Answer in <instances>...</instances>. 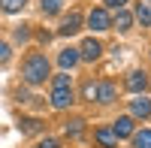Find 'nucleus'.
Segmentation results:
<instances>
[{
	"label": "nucleus",
	"instance_id": "11",
	"mask_svg": "<svg viewBox=\"0 0 151 148\" xmlns=\"http://www.w3.org/2000/svg\"><path fill=\"white\" fill-rule=\"evenodd\" d=\"M94 136H97V145H100V148H115V145H118V139H115V133H112V130H97Z\"/></svg>",
	"mask_w": 151,
	"mask_h": 148
},
{
	"label": "nucleus",
	"instance_id": "17",
	"mask_svg": "<svg viewBox=\"0 0 151 148\" xmlns=\"http://www.w3.org/2000/svg\"><path fill=\"white\" fill-rule=\"evenodd\" d=\"M42 12L45 15H58L60 12V0H42Z\"/></svg>",
	"mask_w": 151,
	"mask_h": 148
},
{
	"label": "nucleus",
	"instance_id": "13",
	"mask_svg": "<svg viewBox=\"0 0 151 148\" xmlns=\"http://www.w3.org/2000/svg\"><path fill=\"white\" fill-rule=\"evenodd\" d=\"M133 145H136V148H151V130L133 133Z\"/></svg>",
	"mask_w": 151,
	"mask_h": 148
},
{
	"label": "nucleus",
	"instance_id": "9",
	"mask_svg": "<svg viewBox=\"0 0 151 148\" xmlns=\"http://www.w3.org/2000/svg\"><path fill=\"white\" fill-rule=\"evenodd\" d=\"M58 60H60V67H64V70H73V67L82 60V57H79V48H64Z\"/></svg>",
	"mask_w": 151,
	"mask_h": 148
},
{
	"label": "nucleus",
	"instance_id": "23",
	"mask_svg": "<svg viewBox=\"0 0 151 148\" xmlns=\"http://www.w3.org/2000/svg\"><path fill=\"white\" fill-rule=\"evenodd\" d=\"M27 36H30V33H27V27H18V30H15V40H18V42H24Z\"/></svg>",
	"mask_w": 151,
	"mask_h": 148
},
{
	"label": "nucleus",
	"instance_id": "24",
	"mask_svg": "<svg viewBox=\"0 0 151 148\" xmlns=\"http://www.w3.org/2000/svg\"><path fill=\"white\" fill-rule=\"evenodd\" d=\"M36 148H58V139H42Z\"/></svg>",
	"mask_w": 151,
	"mask_h": 148
},
{
	"label": "nucleus",
	"instance_id": "3",
	"mask_svg": "<svg viewBox=\"0 0 151 148\" xmlns=\"http://www.w3.org/2000/svg\"><path fill=\"white\" fill-rule=\"evenodd\" d=\"M73 103V88H52V106L55 109H67Z\"/></svg>",
	"mask_w": 151,
	"mask_h": 148
},
{
	"label": "nucleus",
	"instance_id": "4",
	"mask_svg": "<svg viewBox=\"0 0 151 148\" xmlns=\"http://www.w3.org/2000/svg\"><path fill=\"white\" fill-rule=\"evenodd\" d=\"M127 88H130L133 94H142V91L148 88V73H142V70L130 73V76H127Z\"/></svg>",
	"mask_w": 151,
	"mask_h": 148
},
{
	"label": "nucleus",
	"instance_id": "8",
	"mask_svg": "<svg viewBox=\"0 0 151 148\" xmlns=\"http://www.w3.org/2000/svg\"><path fill=\"white\" fill-rule=\"evenodd\" d=\"M130 112L136 118H148L151 115V100H145V97H136V100L130 103Z\"/></svg>",
	"mask_w": 151,
	"mask_h": 148
},
{
	"label": "nucleus",
	"instance_id": "7",
	"mask_svg": "<svg viewBox=\"0 0 151 148\" xmlns=\"http://www.w3.org/2000/svg\"><path fill=\"white\" fill-rule=\"evenodd\" d=\"M79 27H82V15L79 12H70V15L64 18V24H60V36H73Z\"/></svg>",
	"mask_w": 151,
	"mask_h": 148
},
{
	"label": "nucleus",
	"instance_id": "5",
	"mask_svg": "<svg viewBox=\"0 0 151 148\" xmlns=\"http://www.w3.org/2000/svg\"><path fill=\"white\" fill-rule=\"evenodd\" d=\"M100 52H103V48H100V42H97V40H85V42H82V48H79V57H82V60H97V57H100Z\"/></svg>",
	"mask_w": 151,
	"mask_h": 148
},
{
	"label": "nucleus",
	"instance_id": "14",
	"mask_svg": "<svg viewBox=\"0 0 151 148\" xmlns=\"http://www.w3.org/2000/svg\"><path fill=\"white\" fill-rule=\"evenodd\" d=\"M27 0H0V9L3 12H21Z\"/></svg>",
	"mask_w": 151,
	"mask_h": 148
},
{
	"label": "nucleus",
	"instance_id": "15",
	"mask_svg": "<svg viewBox=\"0 0 151 148\" xmlns=\"http://www.w3.org/2000/svg\"><path fill=\"white\" fill-rule=\"evenodd\" d=\"M18 130L21 133H36V130H40V121H36V118H21Z\"/></svg>",
	"mask_w": 151,
	"mask_h": 148
},
{
	"label": "nucleus",
	"instance_id": "21",
	"mask_svg": "<svg viewBox=\"0 0 151 148\" xmlns=\"http://www.w3.org/2000/svg\"><path fill=\"white\" fill-rule=\"evenodd\" d=\"M6 60H9V45L0 42V64H6Z\"/></svg>",
	"mask_w": 151,
	"mask_h": 148
},
{
	"label": "nucleus",
	"instance_id": "22",
	"mask_svg": "<svg viewBox=\"0 0 151 148\" xmlns=\"http://www.w3.org/2000/svg\"><path fill=\"white\" fill-rule=\"evenodd\" d=\"M124 3H127V0H106L109 9H124Z\"/></svg>",
	"mask_w": 151,
	"mask_h": 148
},
{
	"label": "nucleus",
	"instance_id": "6",
	"mask_svg": "<svg viewBox=\"0 0 151 148\" xmlns=\"http://www.w3.org/2000/svg\"><path fill=\"white\" fill-rule=\"evenodd\" d=\"M112 133H115V139H124V136H133V118H118L115 124H112Z\"/></svg>",
	"mask_w": 151,
	"mask_h": 148
},
{
	"label": "nucleus",
	"instance_id": "10",
	"mask_svg": "<svg viewBox=\"0 0 151 148\" xmlns=\"http://www.w3.org/2000/svg\"><path fill=\"white\" fill-rule=\"evenodd\" d=\"M97 100L100 103H112V100H115V85H112V82L97 85Z\"/></svg>",
	"mask_w": 151,
	"mask_h": 148
},
{
	"label": "nucleus",
	"instance_id": "2",
	"mask_svg": "<svg viewBox=\"0 0 151 148\" xmlns=\"http://www.w3.org/2000/svg\"><path fill=\"white\" fill-rule=\"evenodd\" d=\"M88 27H94V30H109V27H112L109 12H106V9H91V15H88Z\"/></svg>",
	"mask_w": 151,
	"mask_h": 148
},
{
	"label": "nucleus",
	"instance_id": "1",
	"mask_svg": "<svg viewBox=\"0 0 151 148\" xmlns=\"http://www.w3.org/2000/svg\"><path fill=\"white\" fill-rule=\"evenodd\" d=\"M21 76L27 85H42L48 79V57L45 55H30L21 67Z\"/></svg>",
	"mask_w": 151,
	"mask_h": 148
},
{
	"label": "nucleus",
	"instance_id": "19",
	"mask_svg": "<svg viewBox=\"0 0 151 148\" xmlns=\"http://www.w3.org/2000/svg\"><path fill=\"white\" fill-rule=\"evenodd\" d=\"M55 88H73V85H70V76H67V73H58V76H55Z\"/></svg>",
	"mask_w": 151,
	"mask_h": 148
},
{
	"label": "nucleus",
	"instance_id": "20",
	"mask_svg": "<svg viewBox=\"0 0 151 148\" xmlns=\"http://www.w3.org/2000/svg\"><path fill=\"white\" fill-rule=\"evenodd\" d=\"M85 97H88V100H97V85H94V82L85 85Z\"/></svg>",
	"mask_w": 151,
	"mask_h": 148
},
{
	"label": "nucleus",
	"instance_id": "18",
	"mask_svg": "<svg viewBox=\"0 0 151 148\" xmlns=\"http://www.w3.org/2000/svg\"><path fill=\"white\" fill-rule=\"evenodd\" d=\"M64 130H67V136H79V133H82V121H79V118H76V121H70Z\"/></svg>",
	"mask_w": 151,
	"mask_h": 148
},
{
	"label": "nucleus",
	"instance_id": "12",
	"mask_svg": "<svg viewBox=\"0 0 151 148\" xmlns=\"http://www.w3.org/2000/svg\"><path fill=\"white\" fill-rule=\"evenodd\" d=\"M112 24H115L118 30H130V24H133V15H130V12H124V9H118V15H115V21H112Z\"/></svg>",
	"mask_w": 151,
	"mask_h": 148
},
{
	"label": "nucleus",
	"instance_id": "16",
	"mask_svg": "<svg viewBox=\"0 0 151 148\" xmlns=\"http://www.w3.org/2000/svg\"><path fill=\"white\" fill-rule=\"evenodd\" d=\"M136 18H139L142 24H151V6L148 3H139V6H136Z\"/></svg>",
	"mask_w": 151,
	"mask_h": 148
}]
</instances>
